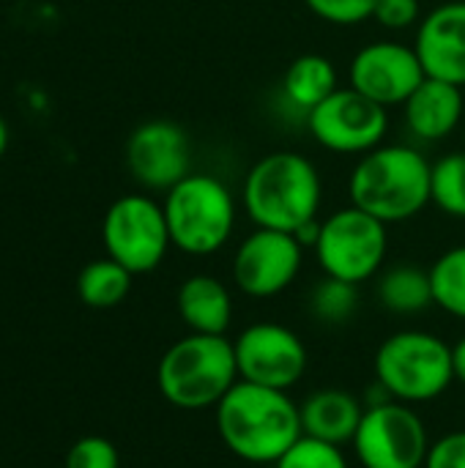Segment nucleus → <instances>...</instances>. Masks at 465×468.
<instances>
[{"mask_svg":"<svg viewBox=\"0 0 465 468\" xmlns=\"http://www.w3.org/2000/svg\"><path fill=\"white\" fill-rule=\"evenodd\" d=\"M214 411L222 444L255 466H274L304 436L299 403L282 389L238 381Z\"/></svg>","mask_w":465,"mask_h":468,"instance_id":"nucleus-1","label":"nucleus"},{"mask_svg":"<svg viewBox=\"0 0 465 468\" xmlns=\"http://www.w3.org/2000/svg\"><path fill=\"white\" fill-rule=\"evenodd\" d=\"M244 211L255 228L296 233L318 219L323 184L318 167L296 151H271L244 178Z\"/></svg>","mask_w":465,"mask_h":468,"instance_id":"nucleus-2","label":"nucleus"},{"mask_svg":"<svg viewBox=\"0 0 465 468\" xmlns=\"http://www.w3.org/2000/svg\"><path fill=\"white\" fill-rule=\"evenodd\" d=\"M433 165L411 145H378L359 156L348 195L351 206L373 214L384 225L414 219L430 206Z\"/></svg>","mask_w":465,"mask_h":468,"instance_id":"nucleus-3","label":"nucleus"},{"mask_svg":"<svg viewBox=\"0 0 465 468\" xmlns=\"http://www.w3.org/2000/svg\"><path fill=\"white\" fill-rule=\"evenodd\" d=\"M233 343L225 335H186L173 343L156 367L162 398L181 411L217 409L238 384Z\"/></svg>","mask_w":465,"mask_h":468,"instance_id":"nucleus-4","label":"nucleus"},{"mask_svg":"<svg viewBox=\"0 0 465 468\" xmlns=\"http://www.w3.org/2000/svg\"><path fill=\"white\" fill-rule=\"evenodd\" d=\"M170 241L186 255L219 252L236 228V197L230 186L208 173H189L164 192Z\"/></svg>","mask_w":465,"mask_h":468,"instance_id":"nucleus-5","label":"nucleus"},{"mask_svg":"<svg viewBox=\"0 0 465 468\" xmlns=\"http://www.w3.org/2000/svg\"><path fill=\"white\" fill-rule=\"evenodd\" d=\"M375 381L400 403H430L455 381L452 346L422 329L395 332L375 351Z\"/></svg>","mask_w":465,"mask_h":468,"instance_id":"nucleus-6","label":"nucleus"},{"mask_svg":"<svg viewBox=\"0 0 465 468\" xmlns=\"http://www.w3.org/2000/svg\"><path fill=\"white\" fill-rule=\"evenodd\" d=\"M386 247V225L373 214L348 206L321 219V236L312 250L326 277L362 285L381 271Z\"/></svg>","mask_w":465,"mask_h":468,"instance_id":"nucleus-7","label":"nucleus"},{"mask_svg":"<svg viewBox=\"0 0 465 468\" xmlns=\"http://www.w3.org/2000/svg\"><path fill=\"white\" fill-rule=\"evenodd\" d=\"M101 241L107 258L126 266L132 274L153 271L173 247L164 206L148 195L118 197L104 214Z\"/></svg>","mask_w":465,"mask_h":468,"instance_id":"nucleus-8","label":"nucleus"},{"mask_svg":"<svg viewBox=\"0 0 465 468\" xmlns=\"http://www.w3.org/2000/svg\"><path fill=\"white\" fill-rule=\"evenodd\" d=\"M351 444L362 468H425L433 441L408 403L389 400L365 409Z\"/></svg>","mask_w":465,"mask_h":468,"instance_id":"nucleus-9","label":"nucleus"},{"mask_svg":"<svg viewBox=\"0 0 465 468\" xmlns=\"http://www.w3.org/2000/svg\"><path fill=\"white\" fill-rule=\"evenodd\" d=\"M307 129L321 148L362 156L384 143L389 132V112L348 85L337 88L326 101L307 112Z\"/></svg>","mask_w":465,"mask_h":468,"instance_id":"nucleus-10","label":"nucleus"},{"mask_svg":"<svg viewBox=\"0 0 465 468\" xmlns=\"http://www.w3.org/2000/svg\"><path fill=\"white\" fill-rule=\"evenodd\" d=\"M304 263V247L293 233L255 228L233 255V282L249 299H271L293 285Z\"/></svg>","mask_w":465,"mask_h":468,"instance_id":"nucleus-11","label":"nucleus"},{"mask_svg":"<svg viewBox=\"0 0 465 468\" xmlns=\"http://www.w3.org/2000/svg\"><path fill=\"white\" fill-rule=\"evenodd\" d=\"M238 378L288 392L307 373V346L301 337L282 324H252L236 340Z\"/></svg>","mask_w":465,"mask_h":468,"instance_id":"nucleus-12","label":"nucleus"},{"mask_svg":"<svg viewBox=\"0 0 465 468\" xmlns=\"http://www.w3.org/2000/svg\"><path fill=\"white\" fill-rule=\"evenodd\" d=\"M348 77L354 90L389 110L395 104H406L428 74L414 47L384 38L365 44L354 55Z\"/></svg>","mask_w":465,"mask_h":468,"instance_id":"nucleus-13","label":"nucleus"},{"mask_svg":"<svg viewBox=\"0 0 465 468\" xmlns=\"http://www.w3.org/2000/svg\"><path fill=\"white\" fill-rule=\"evenodd\" d=\"M126 167L132 178L151 189L167 192L192 173V148L186 132L173 121H145L126 140Z\"/></svg>","mask_w":465,"mask_h":468,"instance_id":"nucleus-14","label":"nucleus"},{"mask_svg":"<svg viewBox=\"0 0 465 468\" xmlns=\"http://www.w3.org/2000/svg\"><path fill=\"white\" fill-rule=\"evenodd\" d=\"M414 49L428 77L465 88V0H449L422 16Z\"/></svg>","mask_w":465,"mask_h":468,"instance_id":"nucleus-15","label":"nucleus"},{"mask_svg":"<svg viewBox=\"0 0 465 468\" xmlns=\"http://www.w3.org/2000/svg\"><path fill=\"white\" fill-rule=\"evenodd\" d=\"M463 88L447 80L425 77L422 85L406 99V126L417 140L439 143L449 137L463 118Z\"/></svg>","mask_w":465,"mask_h":468,"instance_id":"nucleus-16","label":"nucleus"},{"mask_svg":"<svg viewBox=\"0 0 465 468\" xmlns=\"http://www.w3.org/2000/svg\"><path fill=\"white\" fill-rule=\"evenodd\" d=\"M299 417L304 436L343 447L354 441L365 417V403L345 389H318L299 406Z\"/></svg>","mask_w":465,"mask_h":468,"instance_id":"nucleus-17","label":"nucleus"},{"mask_svg":"<svg viewBox=\"0 0 465 468\" xmlns=\"http://www.w3.org/2000/svg\"><path fill=\"white\" fill-rule=\"evenodd\" d=\"M181 321L195 335H225L233 321V299L222 280L211 274H192L175 293Z\"/></svg>","mask_w":465,"mask_h":468,"instance_id":"nucleus-18","label":"nucleus"},{"mask_svg":"<svg viewBox=\"0 0 465 468\" xmlns=\"http://www.w3.org/2000/svg\"><path fill=\"white\" fill-rule=\"evenodd\" d=\"M337 69L329 58L323 55H315V52H307V55H299L285 77H282V93L285 99L301 110L304 115L310 110H315L321 101H326L334 90H337Z\"/></svg>","mask_w":465,"mask_h":468,"instance_id":"nucleus-19","label":"nucleus"},{"mask_svg":"<svg viewBox=\"0 0 465 468\" xmlns=\"http://www.w3.org/2000/svg\"><path fill=\"white\" fill-rule=\"evenodd\" d=\"M378 302L395 315H417L433 304L430 269L400 263L378 277Z\"/></svg>","mask_w":465,"mask_h":468,"instance_id":"nucleus-20","label":"nucleus"},{"mask_svg":"<svg viewBox=\"0 0 465 468\" xmlns=\"http://www.w3.org/2000/svg\"><path fill=\"white\" fill-rule=\"evenodd\" d=\"M132 277L134 274L112 258L90 261L77 277V293L82 304L93 310H110V307H118L129 296Z\"/></svg>","mask_w":465,"mask_h":468,"instance_id":"nucleus-21","label":"nucleus"},{"mask_svg":"<svg viewBox=\"0 0 465 468\" xmlns=\"http://www.w3.org/2000/svg\"><path fill=\"white\" fill-rule=\"evenodd\" d=\"M433 304L465 321V244L447 250L430 266Z\"/></svg>","mask_w":465,"mask_h":468,"instance_id":"nucleus-22","label":"nucleus"},{"mask_svg":"<svg viewBox=\"0 0 465 468\" xmlns=\"http://www.w3.org/2000/svg\"><path fill=\"white\" fill-rule=\"evenodd\" d=\"M430 203L444 214L465 219V154L452 151L433 162L430 170Z\"/></svg>","mask_w":465,"mask_h":468,"instance_id":"nucleus-23","label":"nucleus"},{"mask_svg":"<svg viewBox=\"0 0 465 468\" xmlns=\"http://www.w3.org/2000/svg\"><path fill=\"white\" fill-rule=\"evenodd\" d=\"M359 285L345 282V280H334V277H323L310 299V307L315 313L318 321L340 326L345 321L354 318L356 307H359Z\"/></svg>","mask_w":465,"mask_h":468,"instance_id":"nucleus-24","label":"nucleus"},{"mask_svg":"<svg viewBox=\"0 0 465 468\" xmlns=\"http://www.w3.org/2000/svg\"><path fill=\"white\" fill-rule=\"evenodd\" d=\"M274 468H348V458L337 444L301 436L277 463Z\"/></svg>","mask_w":465,"mask_h":468,"instance_id":"nucleus-25","label":"nucleus"},{"mask_svg":"<svg viewBox=\"0 0 465 468\" xmlns=\"http://www.w3.org/2000/svg\"><path fill=\"white\" fill-rule=\"evenodd\" d=\"M378 0H304V5L323 22L329 25H362L373 19Z\"/></svg>","mask_w":465,"mask_h":468,"instance_id":"nucleus-26","label":"nucleus"},{"mask_svg":"<svg viewBox=\"0 0 465 468\" xmlns=\"http://www.w3.org/2000/svg\"><path fill=\"white\" fill-rule=\"evenodd\" d=\"M121 458L112 441L101 436H85L79 439L69 455H66V468H118Z\"/></svg>","mask_w":465,"mask_h":468,"instance_id":"nucleus-27","label":"nucleus"},{"mask_svg":"<svg viewBox=\"0 0 465 468\" xmlns=\"http://www.w3.org/2000/svg\"><path fill=\"white\" fill-rule=\"evenodd\" d=\"M373 19L386 30H408L422 22L419 0H378Z\"/></svg>","mask_w":465,"mask_h":468,"instance_id":"nucleus-28","label":"nucleus"},{"mask_svg":"<svg viewBox=\"0 0 465 468\" xmlns=\"http://www.w3.org/2000/svg\"><path fill=\"white\" fill-rule=\"evenodd\" d=\"M425 468H465V431L447 433L430 444Z\"/></svg>","mask_w":465,"mask_h":468,"instance_id":"nucleus-29","label":"nucleus"},{"mask_svg":"<svg viewBox=\"0 0 465 468\" xmlns=\"http://www.w3.org/2000/svg\"><path fill=\"white\" fill-rule=\"evenodd\" d=\"M452 370H455V381L465 387V337L452 346Z\"/></svg>","mask_w":465,"mask_h":468,"instance_id":"nucleus-30","label":"nucleus"},{"mask_svg":"<svg viewBox=\"0 0 465 468\" xmlns=\"http://www.w3.org/2000/svg\"><path fill=\"white\" fill-rule=\"evenodd\" d=\"M5 148H8V126H5L3 115H0V159H3V154H5Z\"/></svg>","mask_w":465,"mask_h":468,"instance_id":"nucleus-31","label":"nucleus"}]
</instances>
